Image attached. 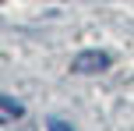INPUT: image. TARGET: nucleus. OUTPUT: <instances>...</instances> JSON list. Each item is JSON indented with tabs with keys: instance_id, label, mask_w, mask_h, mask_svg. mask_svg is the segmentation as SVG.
Segmentation results:
<instances>
[{
	"instance_id": "obj_1",
	"label": "nucleus",
	"mask_w": 134,
	"mask_h": 131,
	"mask_svg": "<svg viewBox=\"0 0 134 131\" xmlns=\"http://www.w3.org/2000/svg\"><path fill=\"white\" fill-rule=\"evenodd\" d=\"M109 67V53H99V50H85V53L74 57L71 71H78V75H95V71Z\"/></svg>"
},
{
	"instance_id": "obj_2",
	"label": "nucleus",
	"mask_w": 134,
	"mask_h": 131,
	"mask_svg": "<svg viewBox=\"0 0 134 131\" xmlns=\"http://www.w3.org/2000/svg\"><path fill=\"white\" fill-rule=\"evenodd\" d=\"M21 113H25V106H21L18 99H11V96L0 92V124H14Z\"/></svg>"
},
{
	"instance_id": "obj_3",
	"label": "nucleus",
	"mask_w": 134,
	"mask_h": 131,
	"mask_svg": "<svg viewBox=\"0 0 134 131\" xmlns=\"http://www.w3.org/2000/svg\"><path fill=\"white\" fill-rule=\"evenodd\" d=\"M46 128H49V131H74L71 124H64V120H49V124H46Z\"/></svg>"
}]
</instances>
